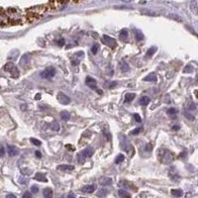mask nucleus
I'll return each instance as SVG.
<instances>
[{
	"instance_id": "nucleus-1",
	"label": "nucleus",
	"mask_w": 198,
	"mask_h": 198,
	"mask_svg": "<svg viewBox=\"0 0 198 198\" xmlns=\"http://www.w3.org/2000/svg\"><path fill=\"white\" fill-rule=\"evenodd\" d=\"M46 7H47L46 5H41V6H36V7L28 9L27 10L28 22H34L41 18L44 15V13L48 10V8H46Z\"/></svg>"
},
{
	"instance_id": "nucleus-2",
	"label": "nucleus",
	"mask_w": 198,
	"mask_h": 198,
	"mask_svg": "<svg viewBox=\"0 0 198 198\" xmlns=\"http://www.w3.org/2000/svg\"><path fill=\"white\" fill-rule=\"evenodd\" d=\"M158 158H160V160L162 164H169L173 160L174 156L171 152H169L168 150L164 149H160L158 152Z\"/></svg>"
},
{
	"instance_id": "nucleus-3",
	"label": "nucleus",
	"mask_w": 198,
	"mask_h": 198,
	"mask_svg": "<svg viewBox=\"0 0 198 198\" xmlns=\"http://www.w3.org/2000/svg\"><path fill=\"white\" fill-rule=\"evenodd\" d=\"M93 155V148L88 147V148L84 149L83 151H81L80 153L77 155V160L79 164H83V162L86 160V158H90Z\"/></svg>"
},
{
	"instance_id": "nucleus-4",
	"label": "nucleus",
	"mask_w": 198,
	"mask_h": 198,
	"mask_svg": "<svg viewBox=\"0 0 198 198\" xmlns=\"http://www.w3.org/2000/svg\"><path fill=\"white\" fill-rule=\"evenodd\" d=\"M55 74H56V69H55L53 67H48V69H46L44 71H42L40 75H41L42 78L50 79V78L54 77Z\"/></svg>"
},
{
	"instance_id": "nucleus-5",
	"label": "nucleus",
	"mask_w": 198,
	"mask_h": 198,
	"mask_svg": "<svg viewBox=\"0 0 198 198\" xmlns=\"http://www.w3.org/2000/svg\"><path fill=\"white\" fill-rule=\"evenodd\" d=\"M102 43L104 44V45L108 46L110 48H115L116 46H117V42H116V40H114L113 38H111V37L107 36V35H104V36L102 37Z\"/></svg>"
},
{
	"instance_id": "nucleus-6",
	"label": "nucleus",
	"mask_w": 198,
	"mask_h": 198,
	"mask_svg": "<svg viewBox=\"0 0 198 198\" xmlns=\"http://www.w3.org/2000/svg\"><path fill=\"white\" fill-rule=\"evenodd\" d=\"M57 98H58V101L61 103V104L67 105L70 103V98L67 95V94L63 93V92H59Z\"/></svg>"
},
{
	"instance_id": "nucleus-7",
	"label": "nucleus",
	"mask_w": 198,
	"mask_h": 198,
	"mask_svg": "<svg viewBox=\"0 0 198 198\" xmlns=\"http://www.w3.org/2000/svg\"><path fill=\"white\" fill-rule=\"evenodd\" d=\"M96 189V185L91 184V185H84L81 187V192L82 193H92Z\"/></svg>"
},
{
	"instance_id": "nucleus-8",
	"label": "nucleus",
	"mask_w": 198,
	"mask_h": 198,
	"mask_svg": "<svg viewBox=\"0 0 198 198\" xmlns=\"http://www.w3.org/2000/svg\"><path fill=\"white\" fill-rule=\"evenodd\" d=\"M85 82H86V84L88 85L90 88H92V89H95V88H96V85H97V82H96L95 79L92 78L91 76H87L86 79H85Z\"/></svg>"
},
{
	"instance_id": "nucleus-9",
	"label": "nucleus",
	"mask_w": 198,
	"mask_h": 198,
	"mask_svg": "<svg viewBox=\"0 0 198 198\" xmlns=\"http://www.w3.org/2000/svg\"><path fill=\"white\" fill-rule=\"evenodd\" d=\"M7 152H8V155H9L10 157H14V156H17L19 154L18 148H16L15 146H8Z\"/></svg>"
},
{
	"instance_id": "nucleus-10",
	"label": "nucleus",
	"mask_w": 198,
	"mask_h": 198,
	"mask_svg": "<svg viewBox=\"0 0 198 198\" xmlns=\"http://www.w3.org/2000/svg\"><path fill=\"white\" fill-rule=\"evenodd\" d=\"M99 183L101 184V185H111L112 184V179L109 177H105V176H102L99 178Z\"/></svg>"
},
{
	"instance_id": "nucleus-11",
	"label": "nucleus",
	"mask_w": 198,
	"mask_h": 198,
	"mask_svg": "<svg viewBox=\"0 0 198 198\" xmlns=\"http://www.w3.org/2000/svg\"><path fill=\"white\" fill-rule=\"evenodd\" d=\"M58 169L61 171H70V170H73L74 166H70V164H61V166H58Z\"/></svg>"
},
{
	"instance_id": "nucleus-12",
	"label": "nucleus",
	"mask_w": 198,
	"mask_h": 198,
	"mask_svg": "<svg viewBox=\"0 0 198 198\" xmlns=\"http://www.w3.org/2000/svg\"><path fill=\"white\" fill-rule=\"evenodd\" d=\"M157 79H158V77H157V75H156V73L152 72V73L148 74L147 76H145L144 81H152V82H156Z\"/></svg>"
},
{
	"instance_id": "nucleus-13",
	"label": "nucleus",
	"mask_w": 198,
	"mask_h": 198,
	"mask_svg": "<svg viewBox=\"0 0 198 198\" xmlns=\"http://www.w3.org/2000/svg\"><path fill=\"white\" fill-rule=\"evenodd\" d=\"M190 9L194 14L198 15V4L196 1H192L190 3Z\"/></svg>"
},
{
	"instance_id": "nucleus-14",
	"label": "nucleus",
	"mask_w": 198,
	"mask_h": 198,
	"mask_svg": "<svg viewBox=\"0 0 198 198\" xmlns=\"http://www.w3.org/2000/svg\"><path fill=\"white\" fill-rule=\"evenodd\" d=\"M9 73L11 74V75H12V77H14V78L19 77V75H20V71H19V69H17L16 67H13V69L9 71Z\"/></svg>"
},
{
	"instance_id": "nucleus-15",
	"label": "nucleus",
	"mask_w": 198,
	"mask_h": 198,
	"mask_svg": "<svg viewBox=\"0 0 198 198\" xmlns=\"http://www.w3.org/2000/svg\"><path fill=\"white\" fill-rule=\"evenodd\" d=\"M150 101H151V99H150L148 96H143V97L140 99L139 103H140L141 105H144V106H146V105H148L150 103Z\"/></svg>"
},
{
	"instance_id": "nucleus-16",
	"label": "nucleus",
	"mask_w": 198,
	"mask_h": 198,
	"mask_svg": "<svg viewBox=\"0 0 198 198\" xmlns=\"http://www.w3.org/2000/svg\"><path fill=\"white\" fill-rule=\"evenodd\" d=\"M119 38L121 40H123V41H126L127 38H128V31L127 30H122L120 32V34H119Z\"/></svg>"
},
{
	"instance_id": "nucleus-17",
	"label": "nucleus",
	"mask_w": 198,
	"mask_h": 198,
	"mask_svg": "<svg viewBox=\"0 0 198 198\" xmlns=\"http://www.w3.org/2000/svg\"><path fill=\"white\" fill-rule=\"evenodd\" d=\"M35 179L40 180V181H43V182H47L48 181V179L46 178L45 174H43V173H37L36 176H35Z\"/></svg>"
},
{
	"instance_id": "nucleus-18",
	"label": "nucleus",
	"mask_w": 198,
	"mask_h": 198,
	"mask_svg": "<svg viewBox=\"0 0 198 198\" xmlns=\"http://www.w3.org/2000/svg\"><path fill=\"white\" fill-rule=\"evenodd\" d=\"M120 69H121L122 71L126 72V71H128V70L130 69V67H129L128 63H125L124 61H121V63H120Z\"/></svg>"
},
{
	"instance_id": "nucleus-19",
	"label": "nucleus",
	"mask_w": 198,
	"mask_h": 198,
	"mask_svg": "<svg viewBox=\"0 0 198 198\" xmlns=\"http://www.w3.org/2000/svg\"><path fill=\"white\" fill-rule=\"evenodd\" d=\"M157 52V48L156 47H152L151 49H149L146 53V57L147 58H151L152 56H154V54Z\"/></svg>"
},
{
	"instance_id": "nucleus-20",
	"label": "nucleus",
	"mask_w": 198,
	"mask_h": 198,
	"mask_svg": "<svg viewBox=\"0 0 198 198\" xmlns=\"http://www.w3.org/2000/svg\"><path fill=\"white\" fill-rule=\"evenodd\" d=\"M43 195L46 198H51L53 196V190L51 188H46L43 192Z\"/></svg>"
},
{
	"instance_id": "nucleus-21",
	"label": "nucleus",
	"mask_w": 198,
	"mask_h": 198,
	"mask_svg": "<svg viewBox=\"0 0 198 198\" xmlns=\"http://www.w3.org/2000/svg\"><path fill=\"white\" fill-rule=\"evenodd\" d=\"M118 195L120 197H131V194H129L126 190L124 189H119L118 190Z\"/></svg>"
},
{
	"instance_id": "nucleus-22",
	"label": "nucleus",
	"mask_w": 198,
	"mask_h": 198,
	"mask_svg": "<svg viewBox=\"0 0 198 198\" xmlns=\"http://www.w3.org/2000/svg\"><path fill=\"white\" fill-rule=\"evenodd\" d=\"M61 119H63V120L69 121V119H70V114L67 111H63L61 113Z\"/></svg>"
},
{
	"instance_id": "nucleus-23",
	"label": "nucleus",
	"mask_w": 198,
	"mask_h": 198,
	"mask_svg": "<svg viewBox=\"0 0 198 198\" xmlns=\"http://www.w3.org/2000/svg\"><path fill=\"white\" fill-rule=\"evenodd\" d=\"M29 61H30L29 56H28V55H24V56L21 58V61H20V63H21L22 65H26V63H29Z\"/></svg>"
},
{
	"instance_id": "nucleus-24",
	"label": "nucleus",
	"mask_w": 198,
	"mask_h": 198,
	"mask_svg": "<svg viewBox=\"0 0 198 198\" xmlns=\"http://www.w3.org/2000/svg\"><path fill=\"white\" fill-rule=\"evenodd\" d=\"M171 194L174 195V196L180 197L183 195V192H182V190H180V189H172V190H171Z\"/></svg>"
},
{
	"instance_id": "nucleus-25",
	"label": "nucleus",
	"mask_w": 198,
	"mask_h": 198,
	"mask_svg": "<svg viewBox=\"0 0 198 198\" xmlns=\"http://www.w3.org/2000/svg\"><path fill=\"white\" fill-rule=\"evenodd\" d=\"M135 36H136V40L139 41V42L144 40V35H143V33L141 32V31H136Z\"/></svg>"
},
{
	"instance_id": "nucleus-26",
	"label": "nucleus",
	"mask_w": 198,
	"mask_h": 198,
	"mask_svg": "<svg viewBox=\"0 0 198 198\" xmlns=\"http://www.w3.org/2000/svg\"><path fill=\"white\" fill-rule=\"evenodd\" d=\"M135 96H136L135 93H127L126 96H125L126 102H131V101H133V99L135 98Z\"/></svg>"
},
{
	"instance_id": "nucleus-27",
	"label": "nucleus",
	"mask_w": 198,
	"mask_h": 198,
	"mask_svg": "<svg viewBox=\"0 0 198 198\" xmlns=\"http://www.w3.org/2000/svg\"><path fill=\"white\" fill-rule=\"evenodd\" d=\"M15 67V65H14V63H6L5 65H4L3 69H4V70H6V71H8V72H9L10 70L12 69H13V67Z\"/></svg>"
},
{
	"instance_id": "nucleus-28",
	"label": "nucleus",
	"mask_w": 198,
	"mask_h": 198,
	"mask_svg": "<svg viewBox=\"0 0 198 198\" xmlns=\"http://www.w3.org/2000/svg\"><path fill=\"white\" fill-rule=\"evenodd\" d=\"M124 158H125V157H124V155H122V154H120V155H118L117 157H116V158H115V164H121V162H123V160H124Z\"/></svg>"
},
{
	"instance_id": "nucleus-29",
	"label": "nucleus",
	"mask_w": 198,
	"mask_h": 198,
	"mask_svg": "<svg viewBox=\"0 0 198 198\" xmlns=\"http://www.w3.org/2000/svg\"><path fill=\"white\" fill-rule=\"evenodd\" d=\"M96 195H97L98 197L106 196V195H107V190H106V189H101V190H99L98 192L96 193Z\"/></svg>"
},
{
	"instance_id": "nucleus-30",
	"label": "nucleus",
	"mask_w": 198,
	"mask_h": 198,
	"mask_svg": "<svg viewBox=\"0 0 198 198\" xmlns=\"http://www.w3.org/2000/svg\"><path fill=\"white\" fill-rule=\"evenodd\" d=\"M30 141H31V143H33V144H34L35 146H37V147H39V146H41V145H42L41 141L37 140V139H35V138H31Z\"/></svg>"
},
{
	"instance_id": "nucleus-31",
	"label": "nucleus",
	"mask_w": 198,
	"mask_h": 198,
	"mask_svg": "<svg viewBox=\"0 0 198 198\" xmlns=\"http://www.w3.org/2000/svg\"><path fill=\"white\" fill-rule=\"evenodd\" d=\"M141 13H142V14H144V15H148V16H151V15H156L154 12H152V11H150V10H147V9L141 10Z\"/></svg>"
},
{
	"instance_id": "nucleus-32",
	"label": "nucleus",
	"mask_w": 198,
	"mask_h": 198,
	"mask_svg": "<svg viewBox=\"0 0 198 198\" xmlns=\"http://www.w3.org/2000/svg\"><path fill=\"white\" fill-rule=\"evenodd\" d=\"M98 48H99V45H98V44H95V45L92 46V48H91V52H92V54H93V55H96V54H97V52H98Z\"/></svg>"
},
{
	"instance_id": "nucleus-33",
	"label": "nucleus",
	"mask_w": 198,
	"mask_h": 198,
	"mask_svg": "<svg viewBox=\"0 0 198 198\" xmlns=\"http://www.w3.org/2000/svg\"><path fill=\"white\" fill-rule=\"evenodd\" d=\"M141 131H142V128H141V127H139V128L133 130V131H132L131 133H130V135H138V134L140 133Z\"/></svg>"
},
{
	"instance_id": "nucleus-34",
	"label": "nucleus",
	"mask_w": 198,
	"mask_h": 198,
	"mask_svg": "<svg viewBox=\"0 0 198 198\" xmlns=\"http://www.w3.org/2000/svg\"><path fill=\"white\" fill-rule=\"evenodd\" d=\"M168 115H175V114H177V110L175 108H170L168 111Z\"/></svg>"
},
{
	"instance_id": "nucleus-35",
	"label": "nucleus",
	"mask_w": 198,
	"mask_h": 198,
	"mask_svg": "<svg viewBox=\"0 0 198 198\" xmlns=\"http://www.w3.org/2000/svg\"><path fill=\"white\" fill-rule=\"evenodd\" d=\"M31 191H32V193H34V194H36V193H38V191H39L38 186L33 185L32 187H31Z\"/></svg>"
},
{
	"instance_id": "nucleus-36",
	"label": "nucleus",
	"mask_w": 198,
	"mask_h": 198,
	"mask_svg": "<svg viewBox=\"0 0 198 198\" xmlns=\"http://www.w3.org/2000/svg\"><path fill=\"white\" fill-rule=\"evenodd\" d=\"M134 118L136 119V121H137L138 123L142 122V118H141V116L139 115V114H135V115H134Z\"/></svg>"
},
{
	"instance_id": "nucleus-37",
	"label": "nucleus",
	"mask_w": 198,
	"mask_h": 198,
	"mask_svg": "<svg viewBox=\"0 0 198 198\" xmlns=\"http://www.w3.org/2000/svg\"><path fill=\"white\" fill-rule=\"evenodd\" d=\"M192 67H190V65H187V67L184 69V72H191L192 71Z\"/></svg>"
},
{
	"instance_id": "nucleus-38",
	"label": "nucleus",
	"mask_w": 198,
	"mask_h": 198,
	"mask_svg": "<svg viewBox=\"0 0 198 198\" xmlns=\"http://www.w3.org/2000/svg\"><path fill=\"white\" fill-rule=\"evenodd\" d=\"M31 197H32V193L30 192H25L23 195V198H31Z\"/></svg>"
},
{
	"instance_id": "nucleus-39",
	"label": "nucleus",
	"mask_w": 198,
	"mask_h": 198,
	"mask_svg": "<svg viewBox=\"0 0 198 198\" xmlns=\"http://www.w3.org/2000/svg\"><path fill=\"white\" fill-rule=\"evenodd\" d=\"M58 45L59 46H63L65 45V40L63 39H59L58 41Z\"/></svg>"
},
{
	"instance_id": "nucleus-40",
	"label": "nucleus",
	"mask_w": 198,
	"mask_h": 198,
	"mask_svg": "<svg viewBox=\"0 0 198 198\" xmlns=\"http://www.w3.org/2000/svg\"><path fill=\"white\" fill-rule=\"evenodd\" d=\"M145 150H146L147 152H151V150H152V145H151V144H148V145L146 146V149H145Z\"/></svg>"
},
{
	"instance_id": "nucleus-41",
	"label": "nucleus",
	"mask_w": 198,
	"mask_h": 198,
	"mask_svg": "<svg viewBox=\"0 0 198 198\" xmlns=\"http://www.w3.org/2000/svg\"><path fill=\"white\" fill-rule=\"evenodd\" d=\"M65 148L69 149L70 151H71V150H72V151H74V147L73 146H70V145H67V146H65Z\"/></svg>"
},
{
	"instance_id": "nucleus-42",
	"label": "nucleus",
	"mask_w": 198,
	"mask_h": 198,
	"mask_svg": "<svg viewBox=\"0 0 198 198\" xmlns=\"http://www.w3.org/2000/svg\"><path fill=\"white\" fill-rule=\"evenodd\" d=\"M185 115L187 116V117L189 118V120H193V119H194V117H193L192 115H188V114H187V112H186V113H185Z\"/></svg>"
},
{
	"instance_id": "nucleus-43",
	"label": "nucleus",
	"mask_w": 198,
	"mask_h": 198,
	"mask_svg": "<svg viewBox=\"0 0 198 198\" xmlns=\"http://www.w3.org/2000/svg\"><path fill=\"white\" fill-rule=\"evenodd\" d=\"M6 198H17L15 195H13V194H8L7 196H6Z\"/></svg>"
},
{
	"instance_id": "nucleus-44",
	"label": "nucleus",
	"mask_w": 198,
	"mask_h": 198,
	"mask_svg": "<svg viewBox=\"0 0 198 198\" xmlns=\"http://www.w3.org/2000/svg\"><path fill=\"white\" fill-rule=\"evenodd\" d=\"M36 156H37L38 158H41V157H42V154L40 153L39 151H36Z\"/></svg>"
},
{
	"instance_id": "nucleus-45",
	"label": "nucleus",
	"mask_w": 198,
	"mask_h": 198,
	"mask_svg": "<svg viewBox=\"0 0 198 198\" xmlns=\"http://www.w3.org/2000/svg\"><path fill=\"white\" fill-rule=\"evenodd\" d=\"M4 153H5V151H4V148L2 147V148H1V157H3V156H4Z\"/></svg>"
},
{
	"instance_id": "nucleus-46",
	"label": "nucleus",
	"mask_w": 198,
	"mask_h": 198,
	"mask_svg": "<svg viewBox=\"0 0 198 198\" xmlns=\"http://www.w3.org/2000/svg\"><path fill=\"white\" fill-rule=\"evenodd\" d=\"M35 99H36V100H38V99H41V94H40V93L37 94V96L35 97Z\"/></svg>"
},
{
	"instance_id": "nucleus-47",
	"label": "nucleus",
	"mask_w": 198,
	"mask_h": 198,
	"mask_svg": "<svg viewBox=\"0 0 198 198\" xmlns=\"http://www.w3.org/2000/svg\"><path fill=\"white\" fill-rule=\"evenodd\" d=\"M121 1H123V2H128V3H129V2H131L132 0H121Z\"/></svg>"
},
{
	"instance_id": "nucleus-48",
	"label": "nucleus",
	"mask_w": 198,
	"mask_h": 198,
	"mask_svg": "<svg viewBox=\"0 0 198 198\" xmlns=\"http://www.w3.org/2000/svg\"><path fill=\"white\" fill-rule=\"evenodd\" d=\"M174 129H175V130L178 129V126H177V125H176V126H173V130H174Z\"/></svg>"
},
{
	"instance_id": "nucleus-49",
	"label": "nucleus",
	"mask_w": 198,
	"mask_h": 198,
	"mask_svg": "<svg viewBox=\"0 0 198 198\" xmlns=\"http://www.w3.org/2000/svg\"><path fill=\"white\" fill-rule=\"evenodd\" d=\"M71 196L74 197V194H69V197H71Z\"/></svg>"
}]
</instances>
